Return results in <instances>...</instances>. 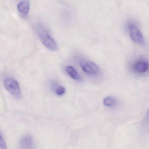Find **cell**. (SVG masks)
<instances>
[{
    "label": "cell",
    "mask_w": 149,
    "mask_h": 149,
    "mask_svg": "<svg viewBox=\"0 0 149 149\" xmlns=\"http://www.w3.org/2000/svg\"><path fill=\"white\" fill-rule=\"evenodd\" d=\"M128 26L131 39L136 43L143 46L145 45L146 42L143 35L136 24L133 22H128Z\"/></svg>",
    "instance_id": "cell-3"
},
{
    "label": "cell",
    "mask_w": 149,
    "mask_h": 149,
    "mask_svg": "<svg viewBox=\"0 0 149 149\" xmlns=\"http://www.w3.org/2000/svg\"><path fill=\"white\" fill-rule=\"evenodd\" d=\"M117 102V101L112 96H108L104 99L103 103L105 106L108 107H112L115 106Z\"/></svg>",
    "instance_id": "cell-9"
},
{
    "label": "cell",
    "mask_w": 149,
    "mask_h": 149,
    "mask_svg": "<svg viewBox=\"0 0 149 149\" xmlns=\"http://www.w3.org/2000/svg\"><path fill=\"white\" fill-rule=\"evenodd\" d=\"M149 65L148 63L144 61H139L136 63L135 69L139 73H143L148 70Z\"/></svg>",
    "instance_id": "cell-8"
},
{
    "label": "cell",
    "mask_w": 149,
    "mask_h": 149,
    "mask_svg": "<svg viewBox=\"0 0 149 149\" xmlns=\"http://www.w3.org/2000/svg\"><path fill=\"white\" fill-rule=\"evenodd\" d=\"M35 144L32 136L26 135L22 137L19 142V149H35Z\"/></svg>",
    "instance_id": "cell-5"
},
{
    "label": "cell",
    "mask_w": 149,
    "mask_h": 149,
    "mask_svg": "<svg viewBox=\"0 0 149 149\" xmlns=\"http://www.w3.org/2000/svg\"><path fill=\"white\" fill-rule=\"evenodd\" d=\"M55 92L57 95L61 96L64 94L66 89L63 86H57L56 88H55Z\"/></svg>",
    "instance_id": "cell-10"
},
{
    "label": "cell",
    "mask_w": 149,
    "mask_h": 149,
    "mask_svg": "<svg viewBox=\"0 0 149 149\" xmlns=\"http://www.w3.org/2000/svg\"><path fill=\"white\" fill-rule=\"evenodd\" d=\"M18 13L22 17H25L29 14L30 3L28 0H22L17 5Z\"/></svg>",
    "instance_id": "cell-6"
},
{
    "label": "cell",
    "mask_w": 149,
    "mask_h": 149,
    "mask_svg": "<svg viewBox=\"0 0 149 149\" xmlns=\"http://www.w3.org/2000/svg\"><path fill=\"white\" fill-rule=\"evenodd\" d=\"M0 147H1V149H7L6 142L4 139L3 138L1 134V139H0Z\"/></svg>",
    "instance_id": "cell-11"
},
{
    "label": "cell",
    "mask_w": 149,
    "mask_h": 149,
    "mask_svg": "<svg viewBox=\"0 0 149 149\" xmlns=\"http://www.w3.org/2000/svg\"><path fill=\"white\" fill-rule=\"evenodd\" d=\"M65 71L67 74L72 79L78 81L81 80V77L74 67L69 65L66 67Z\"/></svg>",
    "instance_id": "cell-7"
},
{
    "label": "cell",
    "mask_w": 149,
    "mask_h": 149,
    "mask_svg": "<svg viewBox=\"0 0 149 149\" xmlns=\"http://www.w3.org/2000/svg\"><path fill=\"white\" fill-rule=\"evenodd\" d=\"M36 31L40 41L48 49L56 51L58 49L57 44L50 36L47 29L43 24H38L36 26Z\"/></svg>",
    "instance_id": "cell-1"
},
{
    "label": "cell",
    "mask_w": 149,
    "mask_h": 149,
    "mask_svg": "<svg viewBox=\"0 0 149 149\" xmlns=\"http://www.w3.org/2000/svg\"><path fill=\"white\" fill-rule=\"evenodd\" d=\"M80 66L84 72L91 75H98L100 72L99 67L93 62L82 59L80 62Z\"/></svg>",
    "instance_id": "cell-4"
},
{
    "label": "cell",
    "mask_w": 149,
    "mask_h": 149,
    "mask_svg": "<svg viewBox=\"0 0 149 149\" xmlns=\"http://www.w3.org/2000/svg\"><path fill=\"white\" fill-rule=\"evenodd\" d=\"M6 90L17 99H20L22 96L21 89L17 81L11 77H7L3 81Z\"/></svg>",
    "instance_id": "cell-2"
}]
</instances>
